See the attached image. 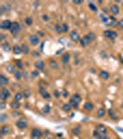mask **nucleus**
Segmentation results:
<instances>
[{
  "label": "nucleus",
  "mask_w": 123,
  "mask_h": 139,
  "mask_svg": "<svg viewBox=\"0 0 123 139\" xmlns=\"http://www.w3.org/2000/svg\"><path fill=\"white\" fill-rule=\"evenodd\" d=\"M81 101H82V97L79 94H74L70 99V104L71 105L72 108L77 109V108H79V105H80Z\"/></svg>",
  "instance_id": "1"
},
{
  "label": "nucleus",
  "mask_w": 123,
  "mask_h": 139,
  "mask_svg": "<svg viewBox=\"0 0 123 139\" xmlns=\"http://www.w3.org/2000/svg\"><path fill=\"white\" fill-rule=\"evenodd\" d=\"M9 31H10V33L12 34L13 35H17V34L20 32V23L17 22V21L12 22V24H11V27H10Z\"/></svg>",
  "instance_id": "2"
},
{
  "label": "nucleus",
  "mask_w": 123,
  "mask_h": 139,
  "mask_svg": "<svg viewBox=\"0 0 123 139\" xmlns=\"http://www.w3.org/2000/svg\"><path fill=\"white\" fill-rule=\"evenodd\" d=\"M16 126L18 127L20 130H25L28 127V123L27 121L25 120L24 118H20V120H18L16 122Z\"/></svg>",
  "instance_id": "3"
},
{
  "label": "nucleus",
  "mask_w": 123,
  "mask_h": 139,
  "mask_svg": "<svg viewBox=\"0 0 123 139\" xmlns=\"http://www.w3.org/2000/svg\"><path fill=\"white\" fill-rule=\"evenodd\" d=\"M10 97V93L8 91V89L6 88V87H2L1 89V92H0V99L1 100H7L8 98H9Z\"/></svg>",
  "instance_id": "4"
},
{
  "label": "nucleus",
  "mask_w": 123,
  "mask_h": 139,
  "mask_svg": "<svg viewBox=\"0 0 123 139\" xmlns=\"http://www.w3.org/2000/svg\"><path fill=\"white\" fill-rule=\"evenodd\" d=\"M43 135V133L40 129H37V128H33L32 130V133H31V136L33 139H40Z\"/></svg>",
  "instance_id": "5"
},
{
  "label": "nucleus",
  "mask_w": 123,
  "mask_h": 139,
  "mask_svg": "<svg viewBox=\"0 0 123 139\" xmlns=\"http://www.w3.org/2000/svg\"><path fill=\"white\" fill-rule=\"evenodd\" d=\"M104 35H105L107 38H108V39L114 40V39H116V38H117V36H118V34H117V32H115V31L107 30V31H105V32H104Z\"/></svg>",
  "instance_id": "6"
},
{
  "label": "nucleus",
  "mask_w": 123,
  "mask_h": 139,
  "mask_svg": "<svg viewBox=\"0 0 123 139\" xmlns=\"http://www.w3.org/2000/svg\"><path fill=\"white\" fill-rule=\"evenodd\" d=\"M11 24H12V22L9 20H5L0 23V28L2 30H8V29L9 30L11 27Z\"/></svg>",
  "instance_id": "7"
},
{
  "label": "nucleus",
  "mask_w": 123,
  "mask_h": 139,
  "mask_svg": "<svg viewBox=\"0 0 123 139\" xmlns=\"http://www.w3.org/2000/svg\"><path fill=\"white\" fill-rule=\"evenodd\" d=\"M70 39H71L73 42H78V41H80V35H79V34H78L76 31H71V32L70 33Z\"/></svg>",
  "instance_id": "8"
},
{
  "label": "nucleus",
  "mask_w": 123,
  "mask_h": 139,
  "mask_svg": "<svg viewBox=\"0 0 123 139\" xmlns=\"http://www.w3.org/2000/svg\"><path fill=\"white\" fill-rule=\"evenodd\" d=\"M95 130L100 133V134H102V135H107V127L105 126V125H103V124H98L96 128H95Z\"/></svg>",
  "instance_id": "9"
},
{
  "label": "nucleus",
  "mask_w": 123,
  "mask_h": 139,
  "mask_svg": "<svg viewBox=\"0 0 123 139\" xmlns=\"http://www.w3.org/2000/svg\"><path fill=\"white\" fill-rule=\"evenodd\" d=\"M93 135H94V137L95 139H109L108 136H107V135H102V134L98 133L96 130L94 131Z\"/></svg>",
  "instance_id": "10"
},
{
  "label": "nucleus",
  "mask_w": 123,
  "mask_h": 139,
  "mask_svg": "<svg viewBox=\"0 0 123 139\" xmlns=\"http://www.w3.org/2000/svg\"><path fill=\"white\" fill-rule=\"evenodd\" d=\"M40 94L42 95V97H43L45 99H49L50 97H51V95H50L49 93L44 88V87H42V86L40 87Z\"/></svg>",
  "instance_id": "11"
},
{
  "label": "nucleus",
  "mask_w": 123,
  "mask_h": 139,
  "mask_svg": "<svg viewBox=\"0 0 123 139\" xmlns=\"http://www.w3.org/2000/svg\"><path fill=\"white\" fill-rule=\"evenodd\" d=\"M110 10H111V13H112L114 16H116V15H118V14L119 13V8L118 5L112 4L110 6Z\"/></svg>",
  "instance_id": "12"
},
{
  "label": "nucleus",
  "mask_w": 123,
  "mask_h": 139,
  "mask_svg": "<svg viewBox=\"0 0 123 139\" xmlns=\"http://www.w3.org/2000/svg\"><path fill=\"white\" fill-rule=\"evenodd\" d=\"M29 39H30V43H31L33 46H37V45L39 44V38H38V36L34 35V34L31 35Z\"/></svg>",
  "instance_id": "13"
},
{
  "label": "nucleus",
  "mask_w": 123,
  "mask_h": 139,
  "mask_svg": "<svg viewBox=\"0 0 123 139\" xmlns=\"http://www.w3.org/2000/svg\"><path fill=\"white\" fill-rule=\"evenodd\" d=\"M70 59V53H64V54L62 55V57H61V61H62V62H63L64 64L69 63Z\"/></svg>",
  "instance_id": "14"
},
{
  "label": "nucleus",
  "mask_w": 123,
  "mask_h": 139,
  "mask_svg": "<svg viewBox=\"0 0 123 139\" xmlns=\"http://www.w3.org/2000/svg\"><path fill=\"white\" fill-rule=\"evenodd\" d=\"M0 132H1V135H7L9 134L10 128H9V126H8V125H3V126L1 127Z\"/></svg>",
  "instance_id": "15"
},
{
  "label": "nucleus",
  "mask_w": 123,
  "mask_h": 139,
  "mask_svg": "<svg viewBox=\"0 0 123 139\" xmlns=\"http://www.w3.org/2000/svg\"><path fill=\"white\" fill-rule=\"evenodd\" d=\"M83 109H84L86 111H92V110H94V104L90 101L85 102V104L83 105Z\"/></svg>",
  "instance_id": "16"
},
{
  "label": "nucleus",
  "mask_w": 123,
  "mask_h": 139,
  "mask_svg": "<svg viewBox=\"0 0 123 139\" xmlns=\"http://www.w3.org/2000/svg\"><path fill=\"white\" fill-rule=\"evenodd\" d=\"M34 67L36 68L37 70H44L45 69V62L43 60H37L36 62L34 63Z\"/></svg>",
  "instance_id": "17"
},
{
  "label": "nucleus",
  "mask_w": 123,
  "mask_h": 139,
  "mask_svg": "<svg viewBox=\"0 0 123 139\" xmlns=\"http://www.w3.org/2000/svg\"><path fill=\"white\" fill-rule=\"evenodd\" d=\"M8 84V79L4 74H1L0 75V85L3 86V85H6Z\"/></svg>",
  "instance_id": "18"
},
{
  "label": "nucleus",
  "mask_w": 123,
  "mask_h": 139,
  "mask_svg": "<svg viewBox=\"0 0 123 139\" xmlns=\"http://www.w3.org/2000/svg\"><path fill=\"white\" fill-rule=\"evenodd\" d=\"M108 114H109V116H110L111 119H112V120H114V121H117V120L119 119L118 114H117V112H116L113 109H110V110H108Z\"/></svg>",
  "instance_id": "19"
},
{
  "label": "nucleus",
  "mask_w": 123,
  "mask_h": 139,
  "mask_svg": "<svg viewBox=\"0 0 123 139\" xmlns=\"http://www.w3.org/2000/svg\"><path fill=\"white\" fill-rule=\"evenodd\" d=\"M80 43H81V46H83V47H85V46H87L91 42L89 41V39L86 37V36H84L83 38H82L81 40H80Z\"/></svg>",
  "instance_id": "20"
},
{
  "label": "nucleus",
  "mask_w": 123,
  "mask_h": 139,
  "mask_svg": "<svg viewBox=\"0 0 123 139\" xmlns=\"http://www.w3.org/2000/svg\"><path fill=\"white\" fill-rule=\"evenodd\" d=\"M12 49H13L14 55H20V54L22 52V51H21V46H18V45L14 46Z\"/></svg>",
  "instance_id": "21"
},
{
  "label": "nucleus",
  "mask_w": 123,
  "mask_h": 139,
  "mask_svg": "<svg viewBox=\"0 0 123 139\" xmlns=\"http://www.w3.org/2000/svg\"><path fill=\"white\" fill-rule=\"evenodd\" d=\"M100 77L103 79V80H107L109 78V73L107 72V71H101L100 73H99Z\"/></svg>",
  "instance_id": "22"
},
{
  "label": "nucleus",
  "mask_w": 123,
  "mask_h": 139,
  "mask_svg": "<svg viewBox=\"0 0 123 139\" xmlns=\"http://www.w3.org/2000/svg\"><path fill=\"white\" fill-rule=\"evenodd\" d=\"M106 113H107L106 110H105L104 108H101V109H99L98 110H97L96 115H97V117H99V118H103V117H105Z\"/></svg>",
  "instance_id": "23"
},
{
  "label": "nucleus",
  "mask_w": 123,
  "mask_h": 139,
  "mask_svg": "<svg viewBox=\"0 0 123 139\" xmlns=\"http://www.w3.org/2000/svg\"><path fill=\"white\" fill-rule=\"evenodd\" d=\"M71 105L70 104V103H66V104H64L63 105V107H62V110H63V111H65V112H70V110H71Z\"/></svg>",
  "instance_id": "24"
},
{
  "label": "nucleus",
  "mask_w": 123,
  "mask_h": 139,
  "mask_svg": "<svg viewBox=\"0 0 123 139\" xmlns=\"http://www.w3.org/2000/svg\"><path fill=\"white\" fill-rule=\"evenodd\" d=\"M10 107L12 108L13 110H18V109H20V104L19 103V101H17V100H13L11 103H10Z\"/></svg>",
  "instance_id": "25"
},
{
  "label": "nucleus",
  "mask_w": 123,
  "mask_h": 139,
  "mask_svg": "<svg viewBox=\"0 0 123 139\" xmlns=\"http://www.w3.org/2000/svg\"><path fill=\"white\" fill-rule=\"evenodd\" d=\"M21 51H22V53H23L24 55H28V54L30 53V48H29L28 45L22 44V46H21Z\"/></svg>",
  "instance_id": "26"
},
{
  "label": "nucleus",
  "mask_w": 123,
  "mask_h": 139,
  "mask_svg": "<svg viewBox=\"0 0 123 139\" xmlns=\"http://www.w3.org/2000/svg\"><path fill=\"white\" fill-rule=\"evenodd\" d=\"M6 69H7L8 72H9V73H13L14 74V72H16L15 67H14V65H12V64H8L7 67H6Z\"/></svg>",
  "instance_id": "27"
},
{
  "label": "nucleus",
  "mask_w": 123,
  "mask_h": 139,
  "mask_svg": "<svg viewBox=\"0 0 123 139\" xmlns=\"http://www.w3.org/2000/svg\"><path fill=\"white\" fill-rule=\"evenodd\" d=\"M49 66L51 69H53V70H56V69H57L58 68V66H57V61L55 60V59H50L49 60Z\"/></svg>",
  "instance_id": "28"
},
{
  "label": "nucleus",
  "mask_w": 123,
  "mask_h": 139,
  "mask_svg": "<svg viewBox=\"0 0 123 139\" xmlns=\"http://www.w3.org/2000/svg\"><path fill=\"white\" fill-rule=\"evenodd\" d=\"M2 49L5 51V52H9L10 51V46L8 43H3L2 46H1Z\"/></svg>",
  "instance_id": "29"
},
{
  "label": "nucleus",
  "mask_w": 123,
  "mask_h": 139,
  "mask_svg": "<svg viewBox=\"0 0 123 139\" xmlns=\"http://www.w3.org/2000/svg\"><path fill=\"white\" fill-rule=\"evenodd\" d=\"M88 7H89V8H90L91 10H93L94 12H97V10H98L97 7H96V6H95L94 3H92V2L88 3Z\"/></svg>",
  "instance_id": "30"
},
{
  "label": "nucleus",
  "mask_w": 123,
  "mask_h": 139,
  "mask_svg": "<svg viewBox=\"0 0 123 139\" xmlns=\"http://www.w3.org/2000/svg\"><path fill=\"white\" fill-rule=\"evenodd\" d=\"M110 23H109V25L112 26V27H116V26H119V21H117L116 19H114L113 17H110Z\"/></svg>",
  "instance_id": "31"
},
{
  "label": "nucleus",
  "mask_w": 123,
  "mask_h": 139,
  "mask_svg": "<svg viewBox=\"0 0 123 139\" xmlns=\"http://www.w3.org/2000/svg\"><path fill=\"white\" fill-rule=\"evenodd\" d=\"M85 36L89 39L90 42H93V41H94V39H95V34H94V33H89V34H87Z\"/></svg>",
  "instance_id": "32"
},
{
  "label": "nucleus",
  "mask_w": 123,
  "mask_h": 139,
  "mask_svg": "<svg viewBox=\"0 0 123 139\" xmlns=\"http://www.w3.org/2000/svg\"><path fill=\"white\" fill-rule=\"evenodd\" d=\"M71 132H72V134H73L74 135H80V133H81V127L80 126L74 127Z\"/></svg>",
  "instance_id": "33"
},
{
  "label": "nucleus",
  "mask_w": 123,
  "mask_h": 139,
  "mask_svg": "<svg viewBox=\"0 0 123 139\" xmlns=\"http://www.w3.org/2000/svg\"><path fill=\"white\" fill-rule=\"evenodd\" d=\"M42 110H43V112L45 114H48L50 112V110H51V107L49 105H45Z\"/></svg>",
  "instance_id": "34"
},
{
  "label": "nucleus",
  "mask_w": 123,
  "mask_h": 139,
  "mask_svg": "<svg viewBox=\"0 0 123 139\" xmlns=\"http://www.w3.org/2000/svg\"><path fill=\"white\" fill-rule=\"evenodd\" d=\"M55 28H56V31H57V34H62L63 33V28H62V26L60 24L57 23L56 26H55Z\"/></svg>",
  "instance_id": "35"
},
{
  "label": "nucleus",
  "mask_w": 123,
  "mask_h": 139,
  "mask_svg": "<svg viewBox=\"0 0 123 139\" xmlns=\"http://www.w3.org/2000/svg\"><path fill=\"white\" fill-rule=\"evenodd\" d=\"M22 97H23V94L22 93H16V95H15V100H17V101H20V99H22Z\"/></svg>",
  "instance_id": "36"
},
{
  "label": "nucleus",
  "mask_w": 123,
  "mask_h": 139,
  "mask_svg": "<svg viewBox=\"0 0 123 139\" xmlns=\"http://www.w3.org/2000/svg\"><path fill=\"white\" fill-rule=\"evenodd\" d=\"M15 66L19 69H23V62L21 60H16L15 61Z\"/></svg>",
  "instance_id": "37"
},
{
  "label": "nucleus",
  "mask_w": 123,
  "mask_h": 139,
  "mask_svg": "<svg viewBox=\"0 0 123 139\" xmlns=\"http://www.w3.org/2000/svg\"><path fill=\"white\" fill-rule=\"evenodd\" d=\"M14 76H15V78H16L17 80H20L21 77H22V73H21L20 71H16V72H14Z\"/></svg>",
  "instance_id": "38"
},
{
  "label": "nucleus",
  "mask_w": 123,
  "mask_h": 139,
  "mask_svg": "<svg viewBox=\"0 0 123 139\" xmlns=\"http://www.w3.org/2000/svg\"><path fill=\"white\" fill-rule=\"evenodd\" d=\"M8 120V115L5 113H2L0 114V122L1 123H3L5 121H7Z\"/></svg>",
  "instance_id": "39"
},
{
  "label": "nucleus",
  "mask_w": 123,
  "mask_h": 139,
  "mask_svg": "<svg viewBox=\"0 0 123 139\" xmlns=\"http://www.w3.org/2000/svg\"><path fill=\"white\" fill-rule=\"evenodd\" d=\"M22 94H23V97H25V98H29V97H31V92H30V90H28V89L24 90V91L22 92Z\"/></svg>",
  "instance_id": "40"
},
{
  "label": "nucleus",
  "mask_w": 123,
  "mask_h": 139,
  "mask_svg": "<svg viewBox=\"0 0 123 139\" xmlns=\"http://www.w3.org/2000/svg\"><path fill=\"white\" fill-rule=\"evenodd\" d=\"M33 19L32 18H30V17H27V18H25V23L27 24V25H32L33 24Z\"/></svg>",
  "instance_id": "41"
},
{
  "label": "nucleus",
  "mask_w": 123,
  "mask_h": 139,
  "mask_svg": "<svg viewBox=\"0 0 123 139\" xmlns=\"http://www.w3.org/2000/svg\"><path fill=\"white\" fill-rule=\"evenodd\" d=\"M61 95L63 96V97H65V98H67L68 97H69V92L67 91V90H65V89H63L61 91Z\"/></svg>",
  "instance_id": "42"
},
{
  "label": "nucleus",
  "mask_w": 123,
  "mask_h": 139,
  "mask_svg": "<svg viewBox=\"0 0 123 139\" xmlns=\"http://www.w3.org/2000/svg\"><path fill=\"white\" fill-rule=\"evenodd\" d=\"M62 28H63V33H67L69 31V25L67 23H64L62 25Z\"/></svg>",
  "instance_id": "43"
},
{
  "label": "nucleus",
  "mask_w": 123,
  "mask_h": 139,
  "mask_svg": "<svg viewBox=\"0 0 123 139\" xmlns=\"http://www.w3.org/2000/svg\"><path fill=\"white\" fill-rule=\"evenodd\" d=\"M53 94H54V97H55L56 98H58V97H60V95H61V93H59V91H57V90H55Z\"/></svg>",
  "instance_id": "44"
},
{
  "label": "nucleus",
  "mask_w": 123,
  "mask_h": 139,
  "mask_svg": "<svg viewBox=\"0 0 123 139\" xmlns=\"http://www.w3.org/2000/svg\"><path fill=\"white\" fill-rule=\"evenodd\" d=\"M101 18H102V21H103L104 23H107V22H108V19H107V17H104L103 15H101Z\"/></svg>",
  "instance_id": "45"
},
{
  "label": "nucleus",
  "mask_w": 123,
  "mask_h": 139,
  "mask_svg": "<svg viewBox=\"0 0 123 139\" xmlns=\"http://www.w3.org/2000/svg\"><path fill=\"white\" fill-rule=\"evenodd\" d=\"M39 75V72L38 71H33V72H32V76L34 78V77H37V76Z\"/></svg>",
  "instance_id": "46"
},
{
  "label": "nucleus",
  "mask_w": 123,
  "mask_h": 139,
  "mask_svg": "<svg viewBox=\"0 0 123 139\" xmlns=\"http://www.w3.org/2000/svg\"><path fill=\"white\" fill-rule=\"evenodd\" d=\"M6 108V103L5 102H0V110H4Z\"/></svg>",
  "instance_id": "47"
},
{
  "label": "nucleus",
  "mask_w": 123,
  "mask_h": 139,
  "mask_svg": "<svg viewBox=\"0 0 123 139\" xmlns=\"http://www.w3.org/2000/svg\"><path fill=\"white\" fill-rule=\"evenodd\" d=\"M42 18H43V20H44L45 21H49V18H48V16H47V15H43V17H42Z\"/></svg>",
  "instance_id": "48"
},
{
  "label": "nucleus",
  "mask_w": 123,
  "mask_h": 139,
  "mask_svg": "<svg viewBox=\"0 0 123 139\" xmlns=\"http://www.w3.org/2000/svg\"><path fill=\"white\" fill-rule=\"evenodd\" d=\"M32 55L33 56V57H40V53H38V52H36V51H33V53H32Z\"/></svg>",
  "instance_id": "49"
},
{
  "label": "nucleus",
  "mask_w": 123,
  "mask_h": 139,
  "mask_svg": "<svg viewBox=\"0 0 123 139\" xmlns=\"http://www.w3.org/2000/svg\"><path fill=\"white\" fill-rule=\"evenodd\" d=\"M119 27H120V28L123 30V19L122 20H120V21H119Z\"/></svg>",
  "instance_id": "50"
},
{
  "label": "nucleus",
  "mask_w": 123,
  "mask_h": 139,
  "mask_svg": "<svg viewBox=\"0 0 123 139\" xmlns=\"http://www.w3.org/2000/svg\"><path fill=\"white\" fill-rule=\"evenodd\" d=\"M73 3H74V4H76V5H81V4L82 3V1H79V0H74Z\"/></svg>",
  "instance_id": "51"
},
{
  "label": "nucleus",
  "mask_w": 123,
  "mask_h": 139,
  "mask_svg": "<svg viewBox=\"0 0 123 139\" xmlns=\"http://www.w3.org/2000/svg\"><path fill=\"white\" fill-rule=\"evenodd\" d=\"M63 50H64V48H61V49H59L58 51H57V52H56V54H57V55H58V54H60Z\"/></svg>",
  "instance_id": "52"
},
{
  "label": "nucleus",
  "mask_w": 123,
  "mask_h": 139,
  "mask_svg": "<svg viewBox=\"0 0 123 139\" xmlns=\"http://www.w3.org/2000/svg\"><path fill=\"white\" fill-rule=\"evenodd\" d=\"M0 35H1V36H0V41H3V39L5 38V36H4V34H1Z\"/></svg>",
  "instance_id": "53"
},
{
  "label": "nucleus",
  "mask_w": 123,
  "mask_h": 139,
  "mask_svg": "<svg viewBox=\"0 0 123 139\" xmlns=\"http://www.w3.org/2000/svg\"><path fill=\"white\" fill-rule=\"evenodd\" d=\"M119 60H120V62H121L122 65H123V57L122 56H120V57H119Z\"/></svg>",
  "instance_id": "54"
},
{
  "label": "nucleus",
  "mask_w": 123,
  "mask_h": 139,
  "mask_svg": "<svg viewBox=\"0 0 123 139\" xmlns=\"http://www.w3.org/2000/svg\"><path fill=\"white\" fill-rule=\"evenodd\" d=\"M44 45H45V42H43V43H42V45H41V51L43 50V47H44Z\"/></svg>",
  "instance_id": "55"
},
{
  "label": "nucleus",
  "mask_w": 123,
  "mask_h": 139,
  "mask_svg": "<svg viewBox=\"0 0 123 139\" xmlns=\"http://www.w3.org/2000/svg\"><path fill=\"white\" fill-rule=\"evenodd\" d=\"M45 139H53V138H51V137H45Z\"/></svg>",
  "instance_id": "56"
},
{
  "label": "nucleus",
  "mask_w": 123,
  "mask_h": 139,
  "mask_svg": "<svg viewBox=\"0 0 123 139\" xmlns=\"http://www.w3.org/2000/svg\"><path fill=\"white\" fill-rule=\"evenodd\" d=\"M121 109H122V110H123V103H122V104H121Z\"/></svg>",
  "instance_id": "57"
},
{
  "label": "nucleus",
  "mask_w": 123,
  "mask_h": 139,
  "mask_svg": "<svg viewBox=\"0 0 123 139\" xmlns=\"http://www.w3.org/2000/svg\"><path fill=\"white\" fill-rule=\"evenodd\" d=\"M61 139H62V138H61Z\"/></svg>",
  "instance_id": "58"
}]
</instances>
